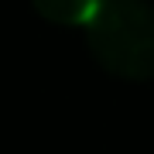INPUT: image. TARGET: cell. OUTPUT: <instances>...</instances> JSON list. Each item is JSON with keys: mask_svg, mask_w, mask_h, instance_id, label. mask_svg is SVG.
<instances>
[{"mask_svg": "<svg viewBox=\"0 0 154 154\" xmlns=\"http://www.w3.org/2000/svg\"><path fill=\"white\" fill-rule=\"evenodd\" d=\"M93 58L116 79H154V4L147 0H99L86 24Z\"/></svg>", "mask_w": 154, "mask_h": 154, "instance_id": "cell-1", "label": "cell"}, {"mask_svg": "<svg viewBox=\"0 0 154 154\" xmlns=\"http://www.w3.org/2000/svg\"><path fill=\"white\" fill-rule=\"evenodd\" d=\"M34 11L51 24H89V17L96 14L99 0H31Z\"/></svg>", "mask_w": 154, "mask_h": 154, "instance_id": "cell-2", "label": "cell"}]
</instances>
